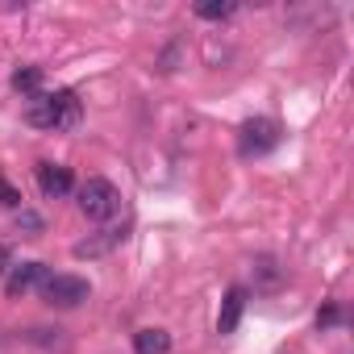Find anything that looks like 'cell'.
<instances>
[{
  "instance_id": "obj_15",
  "label": "cell",
  "mask_w": 354,
  "mask_h": 354,
  "mask_svg": "<svg viewBox=\"0 0 354 354\" xmlns=\"http://www.w3.org/2000/svg\"><path fill=\"white\" fill-rule=\"evenodd\" d=\"M17 225H21V230H30V234H38V230H42V217H38V213H21V217H17Z\"/></svg>"
},
{
  "instance_id": "obj_11",
  "label": "cell",
  "mask_w": 354,
  "mask_h": 354,
  "mask_svg": "<svg viewBox=\"0 0 354 354\" xmlns=\"http://www.w3.org/2000/svg\"><path fill=\"white\" fill-rule=\"evenodd\" d=\"M117 238H121L117 230H104V238H92V242H80V246H75V259H96V254H104V250H109V246H113Z\"/></svg>"
},
{
  "instance_id": "obj_7",
  "label": "cell",
  "mask_w": 354,
  "mask_h": 354,
  "mask_svg": "<svg viewBox=\"0 0 354 354\" xmlns=\"http://www.w3.org/2000/svg\"><path fill=\"white\" fill-rule=\"evenodd\" d=\"M242 313H246V292L242 288H230L225 300H221V313H217V333H234L238 321H242Z\"/></svg>"
},
{
  "instance_id": "obj_3",
  "label": "cell",
  "mask_w": 354,
  "mask_h": 354,
  "mask_svg": "<svg viewBox=\"0 0 354 354\" xmlns=\"http://www.w3.org/2000/svg\"><path fill=\"white\" fill-rule=\"evenodd\" d=\"M275 142H279V125H275V121H267V117H254V121H246V125H242L238 150H242V158H259V154L275 150Z\"/></svg>"
},
{
  "instance_id": "obj_16",
  "label": "cell",
  "mask_w": 354,
  "mask_h": 354,
  "mask_svg": "<svg viewBox=\"0 0 354 354\" xmlns=\"http://www.w3.org/2000/svg\"><path fill=\"white\" fill-rule=\"evenodd\" d=\"M5 263H9V246H0V271H5Z\"/></svg>"
},
{
  "instance_id": "obj_6",
  "label": "cell",
  "mask_w": 354,
  "mask_h": 354,
  "mask_svg": "<svg viewBox=\"0 0 354 354\" xmlns=\"http://www.w3.org/2000/svg\"><path fill=\"white\" fill-rule=\"evenodd\" d=\"M38 188L46 201H59L71 192V171L63 162H38Z\"/></svg>"
},
{
  "instance_id": "obj_5",
  "label": "cell",
  "mask_w": 354,
  "mask_h": 354,
  "mask_svg": "<svg viewBox=\"0 0 354 354\" xmlns=\"http://www.w3.org/2000/svg\"><path fill=\"white\" fill-rule=\"evenodd\" d=\"M46 279H50L46 263H17V267H9V275H5V292H9V296H26V292H34V288L46 283Z\"/></svg>"
},
{
  "instance_id": "obj_8",
  "label": "cell",
  "mask_w": 354,
  "mask_h": 354,
  "mask_svg": "<svg viewBox=\"0 0 354 354\" xmlns=\"http://www.w3.org/2000/svg\"><path fill=\"white\" fill-rule=\"evenodd\" d=\"M133 350L138 354H167L171 350V333L167 329H138L133 333Z\"/></svg>"
},
{
  "instance_id": "obj_4",
  "label": "cell",
  "mask_w": 354,
  "mask_h": 354,
  "mask_svg": "<svg viewBox=\"0 0 354 354\" xmlns=\"http://www.w3.org/2000/svg\"><path fill=\"white\" fill-rule=\"evenodd\" d=\"M42 296L55 308H75V304L88 300V279H80V275H50L42 283Z\"/></svg>"
},
{
  "instance_id": "obj_13",
  "label": "cell",
  "mask_w": 354,
  "mask_h": 354,
  "mask_svg": "<svg viewBox=\"0 0 354 354\" xmlns=\"http://www.w3.org/2000/svg\"><path fill=\"white\" fill-rule=\"evenodd\" d=\"M0 205H5V209H17V205H21V192L5 180V175H0Z\"/></svg>"
},
{
  "instance_id": "obj_10",
  "label": "cell",
  "mask_w": 354,
  "mask_h": 354,
  "mask_svg": "<svg viewBox=\"0 0 354 354\" xmlns=\"http://www.w3.org/2000/svg\"><path fill=\"white\" fill-rule=\"evenodd\" d=\"M13 88L26 92V96H38V88H42V71H38V67H17V71H13Z\"/></svg>"
},
{
  "instance_id": "obj_14",
  "label": "cell",
  "mask_w": 354,
  "mask_h": 354,
  "mask_svg": "<svg viewBox=\"0 0 354 354\" xmlns=\"http://www.w3.org/2000/svg\"><path fill=\"white\" fill-rule=\"evenodd\" d=\"M337 321H342V308L337 304H329V308L317 313V325H337Z\"/></svg>"
},
{
  "instance_id": "obj_2",
  "label": "cell",
  "mask_w": 354,
  "mask_h": 354,
  "mask_svg": "<svg viewBox=\"0 0 354 354\" xmlns=\"http://www.w3.org/2000/svg\"><path fill=\"white\" fill-rule=\"evenodd\" d=\"M117 209H121V192H117L109 180H88V184L80 188V213H84V217L109 221Z\"/></svg>"
},
{
  "instance_id": "obj_1",
  "label": "cell",
  "mask_w": 354,
  "mask_h": 354,
  "mask_svg": "<svg viewBox=\"0 0 354 354\" xmlns=\"http://www.w3.org/2000/svg\"><path fill=\"white\" fill-rule=\"evenodd\" d=\"M26 121L38 129H75L80 125V100L75 92H55V96H34L26 109Z\"/></svg>"
},
{
  "instance_id": "obj_9",
  "label": "cell",
  "mask_w": 354,
  "mask_h": 354,
  "mask_svg": "<svg viewBox=\"0 0 354 354\" xmlns=\"http://www.w3.org/2000/svg\"><path fill=\"white\" fill-rule=\"evenodd\" d=\"M254 283H259V288H267V292L283 283V271L275 267V259H254Z\"/></svg>"
},
{
  "instance_id": "obj_12",
  "label": "cell",
  "mask_w": 354,
  "mask_h": 354,
  "mask_svg": "<svg viewBox=\"0 0 354 354\" xmlns=\"http://www.w3.org/2000/svg\"><path fill=\"white\" fill-rule=\"evenodd\" d=\"M196 17H205V21H225V17H234V5H230V0H201V5H196Z\"/></svg>"
}]
</instances>
